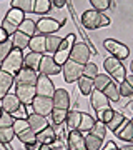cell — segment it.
Here are the masks:
<instances>
[{
  "label": "cell",
  "instance_id": "6da1fadb",
  "mask_svg": "<svg viewBox=\"0 0 133 150\" xmlns=\"http://www.w3.org/2000/svg\"><path fill=\"white\" fill-rule=\"evenodd\" d=\"M82 25L87 28V30H96V28H103L110 25V18L101 13V12H96L93 8L83 12L82 15Z\"/></svg>",
  "mask_w": 133,
  "mask_h": 150
},
{
  "label": "cell",
  "instance_id": "7a4b0ae2",
  "mask_svg": "<svg viewBox=\"0 0 133 150\" xmlns=\"http://www.w3.org/2000/svg\"><path fill=\"white\" fill-rule=\"evenodd\" d=\"M22 69H23V52L18 50V48H13L10 52V55L0 64V70H4L7 74L13 75V77H15Z\"/></svg>",
  "mask_w": 133,
  "mask_h": 150
},
{
  "label": "cell",
  "instance_id": "3957f363",
  "mask_svg": "<svg viewBox=\"0 0 133 150\" xmlns=\"http://www.w3.org/2000/svg\"><path fill=\"white\" fill-rule=\"evenodd\" d=\"M25 20V13L22 10H17V8H10L7 12V15L4 17V22H2V28L7 32L8 37H12L13 33L18 30V27L22 25V22Z\"/></svg>",
  "mask_w": 133,
  "mask_h": 150
},
{
  "label": "cell",
  "instance_id": "277c9868",
  "mask_svg": "<svg viewBox=\"0 0 133 150\" xmlns=\"http://www.w3.org/2000/svg\"><path fill=\"white\" fill-rule=\"evenodd\" d=\"M103 67L106 70V75L108 77H113L117 83L125 82V79H127V70H125V65L122 64V60L115 59V57H108L103 62Z\"/></svg>",
  "mask_w": 133,
  "mask_h": 150
},
{
  "label": "cell",
  "instance_id": "5b68a950",
  "mask_svg": "<svg viewBox=\"0 0 133 150\" xmlns=\"http://www.w3.org/2000/svg\"><path fill=\"white\" fill-rule=\"evenodd\" d=\"M75 42H77V37H75L73 33H70V35H67L65 38H62V43H60L58 50H57L55 55H53L55 62H57L60 67L70 59V54H72V48H73Z\"/></svg>",
  "mask_w": 133,
  "mask_h": 150
},
{
  "label": "cell",
  "instance_id": "8992f818",
  "mask_svg": "<svg viewBox=\"0 0 133 150\" xmlns=\"http://www.w3.org/2000/svg\"><path fill=\"white\" fill-rule=\"evenodd\" d=\"M62 74H63V79L67 83L78 82L83 77V65H80V64H77V62L68 59L62 65Z\"/></svg>",
  "mask_w": 133,
  "mask_h": 150
},
{
  "label": "cell",
  "instance_id": "52a82bcc",
  "mask_svg": "<svg viewBox=\"0 0 133 150\" xmlns=\"http://www.w3.org/2000/svg\"><path fill=\"white\" fill-rule=\"evenodd\" d=\"M63 23L65 22H58L55 18H50V17H43L37 22V33L38 35H45V37L47 35H55L62 28Z\"/></svg>",
  "mask_w": 133,
  "mask_h": 150
},
{
  "label": "cell",
  "instance_id": "ba28073f",
  "mask_svg": "<svg viewBox=\"0 0 133 150\" xmlns=\"http://www.w3.org/2000/svg\"><path fill=\"white\" fill-rule=\"evenodd\" d=\"M103 47L110 52V54L118 60H125L130 57V48L125 45V43L118 42V40H113V38H106L103 42Z\"/></svg>",
  "mask_w": 133,
  "mask_h": 150
},
{
  "label": "cell",
  "instance_id": "9c48e42d",
  "mask_svg": "<svg viewBox=\"0 0 133 150\" xmlns=\"http://www.w3.org/2000/svg\"><path fill=\"white\" fill-rule=\"evenodd\" d=\"M70 60H73V62L85 67L90 62V47L83 42H75L73 48H72V54H70Z\"/></svg>",
  "mask_w": 133,
  "mask_h": 150
},
{
  "label": "cell",
  "instance_id": "30bf717a",
  "mask_svg": "<svg viewBox=\"0 0 133 150\" xmlns=\"http://www.w3.org/2000/svg\"><path fill=\"white\" fill-rule=\"evenodd\" d=\"M32 110L37 115L42 117H48L53 110V100L48 97H35L32 102Z\"/></svg>",
  "mask_w": 133,
  "mask_h": 150
},
{
  "label": "cell",
  "instance_id": "8fae6325",
  "mask_svg": "<svg viewBox=\"0 0 133 150\" xmlns=\"http://www.w3.org/2000/svg\"><path fill=\"white\" fill-rule=\"evenodd\" d=\"M90 103L93 110L96 112V117H100L101 113L110 108V100L105 97L103 92H98V90H93L90 93Z\"/></svg>",
  "mask_w": 133,
  "mask_h": 150
},
{
  "label": "cell",
  "instance_id": "7c38bea8",
  "mask_svg": "<svg viewBox=\"0 0 133 150\" xmlns=\"http://www.w3.org/2000/svg\"><path fill=\"white\" fill-rule=\"evenodd\" d=\"M35 90H37V97H48V98H53V93H55L57 88L53 87L50 77L38 74V80H37V83H35Z\"/></svg>",
  "mask_w": 133,
  "mask_h": 150
},
{
  "label": "cell",
  "instance_id": "4fadbf2b",
  "mask_svg": "<svg viewBox=\"0 0 133 150\" xmlns=\"http://www.w3.org/2000/svg\"><path fill=\"white\" fill-rule=\"evenodd\" d=\"M38 72L40 75H58L62 72V67H60L55 59H53V55H43L42 57V62H40V67H38Z\"/></svg>",
  "mask_w": 133,
  "mask_h": 150
},
{
  "label": "cell",
  "instance_id": "5bb4252c",
  "mask_svg": "<svg viewBox=\"0 0 133 150\" xmlns=\"http://www.w3.org/2000/svg\"><path fill=\"white\" fill-rule=\"evenodd\" d=\"M15 95L18 97L22 105H32L33 98L37 97L35 85H15Z\"/></svg>",
  "mask_w": 133,
  "mask_h": 150
},
{
  "label": "cell",
  "instance_id": "9a60e30c",
  "mask_svg": "<svg viewBox=\"0 0 133 150\" xmlns=\"http://www.w3.org/2000/svg\"><path fill=\"white\" fill-rule=\"evenodd\" d=\"M13 80H15V85H35L37 80H38V72L23 67V69L13 77Z\"/></svg>",
  "mask_w": 133,
  "mask_h": 150
},
{
  "label": "cell",
  "instance_id": "2e32d148",
  "mask_svg": "<svg viewBox=\"0 0 133 150\" xmlns=\"http://www.w3.org/2000/svg\"><path fill=\"white\" fill-rule=\"evenodd\" d=\"M27 122L30 125V129L35 132V134H40L42 130H45L47 127H50V123H48L47 117H42V115H37V113H28V117H27Z\"/></svg>",
  "mask_w": 133,
  "mask_h": 150
},
{
  "label": "cell",
  "instance_id": "e0dca14e",
  "mask_svg": "<svg viewBox=\"0 0 133 150\" xmlns=\"http://www.w3.org/2000/svg\"><path fill=\"white\" fill-rule=\"evenodd\" d=\"M53 108H62V110H68L70 107V93L65 88H57L53 93Z\"/></svg>",
  "mask_w": 133,
  "mask_h": 150
},
{
  "label": "cell",
  "instance_id": "ac0fdd59",
  "mask_svg": "<svg viewBox=\"0 0 133 150\" xmlns=\"http://www.w3.org/2000/svg\"><path fill=\"white\" fill-rule=\"evenodd\" d=\"M0 107H2L4 112H8V113L13 115V113L22 107V103H20V100H18V97H17L15 93H8V95H5L4 98H2Z\"/></svg>",
  "mask_w": 133,
  "mask_h": 150
},
{
  "label": "cell",
  "instance_id": "d6986e66",
  "mask_svg": "<svg viewBox=\"0 0 133 150\" xmlns=\"http://www.w3.org/2000/svg\"><path fill=\"white\" fill-rule=\"evenodd\" d=\"M68 150H88L85 145V135L78 130H72L68 134Z\"/></svg>",
  "mask_w": 133,
  "mask_h": 150
},
{
  "label": "cell",
  "instance_id": "ffe728a7",
  "mask_svg": "<svg viewBox=\"0 0 133 150\" xmlns=\"http://www.w3.org/2000/svg\"><path fill=\"white\" fill-rule=\"evenodd\" d=\"M13 83H15L13 75L7 74V72H4V70H0V102H2V98H4L5 95L10 93V88H12Z\"/></svg>",
  "mask_w": 133,
  "mask_h": 150
},
{
  "label": "cell",
  "instance_id": "44dd1931",
  "mask_svg": "<svg viewBox=\"0 0 133 150\" xmlns=\"http://www.w3.org/2000/svg\"><path fill=\"white\" fill-rule=\"evenodd\" d=\"M115 135L118 139L125 140V142H132L133 144V117L130 120H125V123L115 132Z\"/></svg>",
  "mask_w": 133,
  "mask_h": 150
},
{
  "label": "cell",
  "instance_id": "7402d4cb",
  "mask_svg": "<svg viewBox=\"0 0 133 150\" xmlns=\"http://www.w3.org/2000/svg\"><path fill=\"white\" fill-rule=\"evenodd\" d=\"M45 35H35V37L30 38V43H28V48L30 52H35V54H40V55H45L47 48H45Z\"/></svg>",
  "mask_w": 133,
  "mask_h": 150
},
{
  "label": "cell",
  "instance_id": "603a6c76",
  "mask_svg": "<svg viewBox=\"0 0 133 150\" xmlns=\"http://www.w3.org/2000/svg\"><path fill=\"white\" fill-rule=\"evenodd\" d=\"M43 55L35 54V52H28L27 55H23V67L25 69H32L35 72H38V67H40V62H42Z\"/></svg>",
  "mask_w": 133,
  "mask_h": 150
},
{
  "label": "cell",
  "instance_id": "cb8c5ba5",
  "mask_svg": "<svg viewBox=\"0 0 133 150\" xmlns=\"http://www.w3.org/2000/svg\"><path fill=\"white\" fill-rule=\"evenodd\" d=\"M57 140V134L53 132L52 127H47L45 130H42L40 134H37V144L38 145H50Z\"/></svg>",
  "mask_w": 133,
  "mask_h": 150
},
{
  "label": "cell",
  "instance_id": "d4e9b609",
  "mask_svg": "<svg viewBox=\"0 0 133 150\" xmlns=\"http://www.w3.org/2000/svg\"><path fill=\"white\" fill-rule=\"evenodd\" d=\"M10 42H12V45H13V48H18V50L23 52V48H27L28 43H30V37H27L25 33H22V32L17 30V32L10 37Z\"/></svg>",
  "mask_w": 133,
  "mask_h": 150
},
{
  "label": "cell",
  "instance_id": "484cf974",
  "mask_svg": "<svg viewBox=\"0 0 133 150\" xmlns=\"http://www.w3.org/2000/svg\"><path fill=\"white\" fill-rule=\"evenodd\" d=\"M18 32L25 33L27 37H35L37 35V22H33L32 18H25L22 22V25L18 27Z\"/></svg>",
  "mask_w": 133,
  "mask_h": 150
},
{
  "label": "cell",
  "instance_id": "4316f807",
  "mask_svg": "<svg viewBox=\"0 0 133 150\" xmlns=\"http://www.w3.org/2000/svg\"><path fill=\"white\" fill-rule=\"evenodd\" d=\"M60 43H62V38L55 33V35H47L45 38V48H47V52L50 55H55V52L58 50Z\"/></svg>",
  "mask_w": 133,
  "mask_h": 150
},
{
  "label": "cell",
  "instance_id": "83f0119b",
  "mask_svg": "<svg viewBox=\"0 0 133 150\" xmlns=\"http://www.w3.org/2000/svg\"><path fill=\"white\" fill-rule=\"evenodd\" d=\"M95 118L91 117V115H88V113H82V120H80V125H78V132H82V134H88L91 129H93V125H95Z\"/></svg>",
  "mask_w": 133,
  "mask_h": 150
},
{
  "label": "cell",
  "instance_id": "f1b7e54d",
  "mask_svg": "<svg viewBox=\"0 0 133 150\" xmlns=\"http://www.w3.org/2000/svg\"><path fill=\"white\" fill-rule=\"evenodd\" d=\"M33 4H35V0H12V2H10L12 8L22 10L23 13L33 12Z\"/></svg>",
  "mask_w": 133,
  "mask_h": 150
},
{
  "label": "cell",
  "instance_id": "f546056e",
  "mask_svg": "<svg viewBox=\"0 0 133 150\" xmlns=\"http://www.w3.org/2000/svg\"><path fill=\"white\" fill-rule=\"evenodd\" d=\"M80 120H82V112H78V110H70L68 115H67V127H68L70 132L78 129Z\"/></svg>",
  "mask_w": 133,
  "mask_h": 150
},
{
  "label": "cell",
  "instance_id": "4dcf8cb0",
  "mask_svg": "<svg viewBox=\"0 0 133 150\" xmlns=\"http://www.w3.org/2000/svg\"><path fill=\"white\" fill-rule=\"evenodd\" d=\"M103 93H105V97L110 100V102H118V100H120V92H118L117 82H110V83L105 87Z\"/></svg>",
  "mask_w": 133,
  "mask_h": 150
},
{
  "label": "cell",
  "instance_id": "1f68e13d",
  "mask_svg": "<svg viewBox=\"0 0 133 150\" xmlns=\"http://www.w3.org/2000/svg\"><path fill=\"white\" fill-rule=\"evenodd\" d=\"M17 139L20 140L22 144H25L27 147H30V145H35V144H37V134H35L32 129H27L25 132L18 134V135H17Z\"/></svg>",
  "mask_w": 133,
  "mask_h": 150
},
{
  "label": "cell",
  "instance_id": "d6a6232c",
  "mask_svg": "<svg viewBox=\"0 0 133 150\" xmlns=\"http://www.w3.org/2000/svg\"><path fill=\"white\" fill-rule=\"evenodd\" d=\"M110 82H112V80H110V77H108L106 74H98L95 79H93V90L103 92V90H105V87L108 85Z\"/></svg>",
  "mask_w": 133,
  "mask_h": 150
},
{
  "label": "cell",
  "instance_id": "836d02e7",
  "mask_svg": "<svg viewBox=\"0 0 133 150\" xmlns=\"http://www.w3.org/2000/svg\"><path fill=\"white\" fill-rule=\"evenodd\" d=\"M85 145L88 150H101V145H103V140L91 135L90 132L85 135Z\"/></svg>",
  "mask_w": 133,
  "mask_h": 150
},
{
  "label": "cell",
  "instance_id": "e575fe53",
  "mask_svg": "<svg viewBox=\"0 0 133 150\" xmlns=\"http://www.w3.org/2000/svg\"><path fill=\"white\" fill-rule=\"evenodd\" d=\"M52 8V0H35L33 4V12L37 15H45Z\"/></svg>",
  "mask_w": 133,
  "mask_h": 150
},
{
  "label": "cell",
  "instance_id": "d590c367",
  "mask_svg": "<svg viewBox=\"0 0 133 150\" xmlns=\"http://www.w3.org/2000/svg\"><path fill=\"white\" fill-rule=\"evenodd\" d=\"M123 123H125V115L120 113V112H115V113H113V117H112V120L106 123V127L112 130V132H117Z\"/></svg>",
  "mask_w": 133,
  "mask_h": 150
},
{
  "label": "cell",
  "instance_id": "8d00e7d4",
  "mask_svg": "<svg viewBox=\"0 0 133 150\" xmlns=\"http://www.w3.org/2000/svg\"><path fill=\"white\" fill-rule=\"evenodd\" d=\"M67 115H68L67 110H62V108H53L52 113H50V117H52V123H53V125H62V123L67 120Z\"/></svg>",
  "mask_w": 133,
  "mask_h": 150
},
{
  "label": "cell",
  "instance_id": "74e56055",
  "mask_svg": "<svg viewBox=\"0 0 133 150\" xmlns=\"http://www.w3.org/2000/svg\"><path fill=\"white\" fill-rule=\"evenodd\" d=\"M78 88L83 95H90L91 92H93V80L87 79V77H82L78 80Z\"/></svg>",
  "mask_w": 133,
  "mask_h": 150
},
{
  "label": "cell",
  "instance_id": "f35d334b",
  "mask_svg": "<svg viewBox=\"0 0 133 150\" xmlns=\"http://www.w3.org/2000/svg\"><path fill=\"white\" fill-rule=\"evenodd\" d=\"M90 134L103 140V139H105V135H106V125L103 122H100V120H96L95 125H93V129L90 130Z\"/></svg>",
  "mask_w": 133,
  "mask_h": 150
},
{
  "label": "cell",
  "instance_id": "ab89813d",
  "mask_svg": "<svg viewBox=\"0 0 133 150\" xmlns=\"http://www.w3.org/2000/svg\"><path fill=\"white\" fill-rule=\"evenodd\" d=\"M13 137H17L13 132V127H5V129H0V144H8L13 140Z\"/></svg>",
  "mask_w": 133,
  "mask_h": 150
},
{
  "label": "cell",
  "instance_id": "60d3db41",
  "mask_svg": "<svg viewBox=\"0 0 133 150\" xmlns=\"http://www.w3.org/2000/svg\"><path fill=\"white\" fill-rule=\"evenodd\" d=\"M13 50V45H12V42H10V38L7 40V42H4V43H0V64L4 62V60L10 55V52Z\"/></svg>",
  "mask_w": 133,
  "mask_h": 150
},
{
  "label": "cell",
  "instance_id": "b9f144b4",
  "mask_svg": "<svg viewBox=\"0 0 133 150\" xmlns=\"http://www.w3.org/2000/svg\"><path fill=\"white\" fill-rule=\"evenodd\" d=\"M90 4H91V8H93V10L103 12V10H106V8H110L113 2H110V0H90Z\"/></svg>",
  "mask_w": 133,
  "mask_h": 150
},
{
  "label": "cell",
  "instance_id": "7bdbcfd3",
  "mask_svg": "<svg viewBox=\"0 0 133 150\" xmlns=\"http://www.w3.org/2000/svg\"><path fill=\"white\" fill-rule=\"evenodd\" d=\"M27 129H30V125H28V122H27V118H15V122H13V132H15V135L25 132Z\"/></svg>",
  "mask_w": 133,
  "mask_h": 150
},
{
  "label": "cell",
  "instance_id": "ee69618b",
  "mask_svg": "<svg viewBox=\"0 0 133 150\" xmlns=\"http://www.w3.org/2000/svg\"><path fill=\"white\" fill-rule=\"evenodd\" d=\"M96 75H98V67H96L95 64H91V62H88V64L83 67V77H87V79H95Z\"/></svg>",
  "mask_w": 133,
  "mask_h": 150
},
{
  "label": "cell",
  "instance_id": "f6af8a7d",
  "mask_svg": "<svg viewBox=\"0 0 133 150\" xmlns=\"http://www.w3.org/2000/svg\"><path fill=\"white\" fill-rule=\"evenodd\" d=\"M13 122H15V118H13V115H12V113L2 112V115H0V129L13 127Z\"/></svg>",
  "mask_w": 133,
  "mask_h": 150
},
{
  "label": "cell",
  "instance_id": "bcb514c9",
  "mask_svg": "<svg viewBox=\"0 0 133 150\" xmlns=\"http://www.w3.org/2000/svg\"><path fill=\"white\" fill-rule=\"evenodd\" d=\"M118 92H120V95H122V97H130V95H133V87L130 85L127 80H125V82H122V83H120Z\"/></svg>",
  "mask_w": 133,
  "mask_h": 150
},
{
  "label": "cell",
  "instance_id": "7dc6e473",
  "mask_svg": "<svg viewBox=\"0 0 133 150\" xmlns=\"http://www.w3.org/2000/svg\"><path fill=\"white\" fill-rule=\"evenodd\" d=\"M113 113H115V110H113V108H108V110H105V112H103V113L100 115V117H98V120H100V122H103V123L106 125V123L112 120Z\"/></svg>",
  "mask_w": 133,
  "mask_h": 150
},
{
  "label": "cell",
  "instance_id": "c3c4849f",
  "mask_svg": "<svg viewBox=\"0 0 133 150\" xmlns=\"http://www.w3.org/2000/svg\"><path fill=\"white\" fill-rule=\"evenodd\" d=\"M28 117V113L25 112V105H22L15 113H13V118H27Z\"/></svg>",
  "mask_w": 133,
  "mask_h": 150
},
{
  "label": "cell",
  "instance_id": "681fc988",
  "mask_svg": "<svg viewBox=\"0 0 133 150\" xmlns=\"http://www.w3.org/2000/svg\"><path fill=\"white\" fill-rule=\"evenodd\" d=\"M8 35H7V32L5 30H4V28H2V25H0V43H4V42H7V40H8Z\"/></svg>",
  "mask_w": 133,
  "mask_h": 150
},
{
  "label": "cell",
  "instance_id": "f907efd6",
  "mask_svg": "<svg viewBox=\"0 0 133 150\" xmlns=\"http://www.w3.org/2000/svg\"><path fill=\"white\" fill-rule=\"evenodd\" d=\"M101 150H120V149L117 147V144H115V142H106V145Z\"/></svg>",
  "mask_w": 133,
  "mask_h": 150
},
{
  "label": "cell",
  "instance_id": "816d5d0a",
  "mask_svg": "<svg viewBox=\"0 0 133 150\" xmlns=\"http://www.w3.org/2000/svg\"><path fill=\"white\" fill-rule=\"evenodd\" d=\"M52 4L57 7V8H63V7L67 5V0H52Z\"/></svg>",
  "mask_w": 133,
  "mask_h": 150
},
{
  "label": "cell",
  "instance_id": "f5cc1de1",
  "mask_svg": "<svg viewBox=\"0 0 133 150\" xmlns=\"http://www.w3.org/2000/svg\"><path fill=\"white\" fill-rule=\"evenodd\" d=\"M125 80L128 82V83H130V85L133 87V74H130V75H127V79H125Z\"/></svg>",
  "mask_w": 133,
  "mask_h": 150
},
{
  "label": "cell",
  "instance_id": "db71d44e",
  "mask_svg": "<svg viewBox=\"0 0 133 150\" xmlns=\"http://www.w3.org/2000/svg\"><path fill=\"white\" fill-rule=\"evenodd\" d=\"M120 150H133V144L132 145H125V147H122Z\"/></svg>",
  "mask_w": 133,
  "mask_h": 150
},
{
  "label": "cell",
  "instance_id": "11a10c76",
  "mask_svg": "<svg viewBox=\"0 0 133 150\" xmlns=\"http://www.w3.org/2000/svg\"><path fill=\"white\" fill-rule=\"evenodd\" d=\"M130 69H132V74H133V62L130 64Z\"/></svg>",
  "mask_w": 133,
  "mask_h": 150
},
{
  "label": "cell",
  "instance_id": "9f6ffc18",
  "mask_svg": "<svg viewBox=\"0 0 133 150\" xmlns=\"http://www.w3.org/2000/svg\"><path fill=\"white\" fill-rule=\"evenodd\" d=\"M2 112H4V110H2V107H0V115H2Z\"/></svg>",
  "mask_w": 133,
  "mask_h": 150
}]
</instances>
